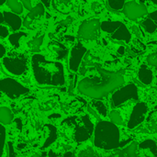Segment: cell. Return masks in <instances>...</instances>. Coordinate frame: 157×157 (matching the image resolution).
Segmentation results:
<instances>
[{
	"label": "cell",
	"instance_id": "9a60e30c",
	"mask_svg": "<svg viewBox=\"0 0 157 157\" xmlns=\"http://www.w3.org/2000/svg\"><path fill=\"white\" fill-rule=\"evenodd\" d=\"M146 32L153 34L157 29V10L150 13L141 23Z\"/></svg>",
	"mask_w": 157,
	"mask_h": 157
},
{
	"label": "cell",
	"instance_id": "ba28073f",
	"mask_svg": "<svg viewBox=\"0 0 157 157\" xmlns=\"http://www.w3.org/2000/svg\"><path fill=\"white\" fill-rule=\"evenodd\" d=\"M4 67L12 75H21L27 70V58L23 54H16L14 56H8L3 60Z\"/></svg>",
	"mask_w": 157,
	"mask_h": 157
},
{
	"label": "cell",
	"instance_id": "5b68a950",
	"mask_svg": "<svg viewBox=\"0 0 157 157\" xmlns=\"http://www.w3.org/2000/svg\"><path fill=\"white\" fill-rule=\"evenodd\" d=\"M101 29L108 33L111 39L125 42H130L132 34L126 25L121 21H103L100 24Z\"/></svg>",
	"mask_w": 157,
	"mask_h": 157
},
{
	"label": "cell",
	"instance_id": "8d00e7d4",
	"mask_svg": "<svg viewBox=\"0 0 157 157\" xmlns=\"http://www.w3.org/2000/svg\"><path fill=\"white\" fill-rule=\"evenodd\" d=\"M23 4V6L28 9V10H30L32 7H31V3H30V0H20Z\"/></svg>",
	"mask_w": 157,
	"mask_h": 157
},
{
	"label": "cell",
	"instance_id": "4fadbf2b",
	"mask_svg": "<svg viewBox=\"0 0 157 157\" xmlns=\"http://www.w3.org/2000/svg\"><path fill=\"white\" fill-rule=\"evenodd\" d=\"M44 16V6L42 3H39L34 8H31L29 10V13L26 16L23 25L29 29H33V26L35 24V21L40 20L41 17Z\"/></svg>",
	"mask_w": 157,
	"mask_h": 157
},
{
	"label": "cell",
	"instance_id": "8fae6325",
	"mask_svg": "<svg viewBox=\"0 0 157 157\" xmlns=\"http://www.w3.org/2000/svg\"><path fill=\"white\" fill-rule=\"evenodd\" d=\"M147 111H148V107L145 103L144 102L137 103L134 106L130 120L128 121V129L133 130L139 125H141L145 120Z\"/></svg>",
	"mask_w": 157,
	"mask_h": 157
},
{
	"label": "cell",
	"instance_id": "7a4b0ae2",
	"mask_svg": "<svg viewBox=\"0 0 157 157\" xmlns=\"http://www.w3.org/2000/svg\"><path fill=\"white\" fill-rule=\"evenodd\" d=\"M34 77L40 85L59 86L65 83L63 65L60 62L47 60L40 54H34L31 58Z\"/></svg>",
	"mask_w": 157,
	"mask_h": 157
},
{
	"label": "cell",
	"instance_id": "2e32d148",
	"mask_svg": "<svg viewBox=\"0 0 157 157\" xmlns=\"http://www.w3.org/2000/svg\"><path fill=\"white\" fill-rule=\"evenodd\" d=\"M4 19L13 30H17L21 27V18L14 12H4Z\"/></svg>",
	"mask_w": 157,
	"mask_h": 157
},
{
	"label": "cell",
	"instance_id": "836d02e7",
	"mask_svg": "<svg viewBox=\"0 0 157 157\" xmlns=\"http://www.w3.org/2000/svg\"><path fill=\"white\" fill-rule=\"evenodd\" d=\"M87 110H88V112H89V113H91L93 116H95V117H96V119H98V121H101V120H100V115H99V114H98V112H97V111H96V110H95V109H94L90 105L87 107Z\"/></svg>",
	"mask_w": 157,
	"mask_h": 157
},
{
	"label": "cell",
	"instance_id": "60d3db41",
	"mask_svg": "<svg viewBox=\"0 0 157 157\" xmlns=\"http://www.w3.org/2000/svg\"><path fill=\"white\" fill-rule=\"evenodd\" d=\"M118 52L121 53V54H124V47H121V48L119 49Z\"/></svg>",
	"mask_w": 157,
	"mask_h": 157
},
{
	"label": "cell",
	"instance_id": "f35d334b",
	"mask_svg": "<svg viewBox=\"0 0 157 157\" xmlns=\"http://www.w3.org/2000/svg\"><path fill=\"white\" fill-rule=\"evenodd\" d=\"M41 3H42L43 6H45L46 7H49V6H50L51 0H41Z\"/></svg>",
	"mask_w": 157,
	"mask_h": 157
},
{
	"label": "cell",
	"instance_id": "5bb4252c",
	"mask_svg": "<svg viewBox=\"0 0 157 157\" xmlns=\"http://www.w3.org/2000/svg\"><path fill=\"white\" fill-rule=\"evenodd\" d=\"M138 151L146 156H157V144L153 140H144L138 146Z\"/></svg>",
	"mask_w": 157,
	"mask_h": 157
},
{
	"label": "cell",
	"instance_id": "e0dca14e",
	"mask_svg": "<svg viewBox=\"0 0 157 157\" xmlns=\"http://www.w3.org/2000/svg\"><path fill=\"white\" fill-rule=\"evenodd\" d=\"M138 78L140 80L141 83H143L145 86H148L150 84H152L153 82V72L151 69H149L145 64H143L140 69H139V73H138Z\"/></svg>",
	"mask_w": 157,
	"mask_h": 157
},
{
	"label": "cell",
	"instance_id": "ffe728a7",
	"mask_svg": "<svg viewBox=\"0 0 157 157\" xmlns=\"http://www.w3.org/2000/svg\"><path fill=\"white\" fill-rule=\"evenodd\" d=\"M90 106L102 117H106L108 115V109L105 106V104L100 101L99 99H95L93 98V100L90 103Z\"/></svg>",
	"mask_w": 157,
	"mask_h": 157
},
{
	"label": "cell",
	"instance_id": "ab89813d",
	"mask_svg": "<svg viewBox=\"0 0 157 157\" xmlns=\"http://www.w3.org/2000/svg\"><path fill=\"white\" fill-rule=\"evenodd\" d=\"M61 117L60 114H52L51 116H49V119H59Z\"/></svg>",
	"mask_w": 157,
	"mask_h": 157
},
{
	"label": "cell",
	"instance_id": "b9f144b4",
	"mask_svg": "<svg viewBox=\"0 0 157 157\" xmlns=\"http://www.w3.org/2000/svg\"><path fill=\"white\" fill-rule=\"evenodd\" d=\"M63 156H74V154L71 153V152H68V153H65V154L63 155Z\"/></svg>",
	"mask_w": 157,
	"mask_h": 157
},
{
	"label": "cell",
	"instance_id": "d4e9b609",
	"mask_svg": "<svg viewBox=\"0 0 157 157\" xmlns=\"http://www.w3.org/2000/svg\"><path fill=\"white\" fill-rule=\"evenodd\" d=\"M6 5L16 14H21L23 12V5L19 0H6Z\"/></svg>",
	"mask_w": 157,
	"mask_h": 157
},
{
	"label": "cell",
	"instance_id": "ac0fdd59",
	"mask_svg": "<svg viewBox=\"0 0 157 157\" xmlns=\"http://www.w3.org/2000/svg\"><path fill=\"white\" fill-rule=\"evenodd\" d=\"M49 48L56 55V57L58 59L65 58L67 53H68V50L63 44H61L59 42H56V41H52L49 44Z\"/></svg>",
	"mask_w": 157,
	"mask_h": 157
},
{
	"label": "cell",
	"instance_id": "603a6c76",
	"mask_svg": "<svg viewBox=\"0 0 157 157\" xmlns=\"http://www.w3.org/2000/svg\"><path fill=\"white\" fill-rule=\"evenodd\" d=\"M147 128L150 132H154L157 131V107H155L147 119Z\"/></svg>",
	"mask_w": 157,
	"mask_h": 157
},
{
	"label": "cell",
	"instance_id": "ee69618b",
	"mask_svg": "<svg viewBox=\"0 0 157 157\" xmlns=\"http://www.w3.org/2000/svg\"><path fill=\"white\" fill-rule=\"evenodd\" d=\"M6 0H0V6H1L4 3H6Z\"/></svg>",
	"mask_w": 157,
	"mask_h": 157
},
{
	"label": "cell",
	"instance_id": "484cf974",
	"mask_svg": "<svg viewBox=\"0 0 157 157\" xmlns=\"http://www.w3.org/2000/svg\"><path fill=\"white\" fill-rule=\"evenodd\" d=\"M125 0H107V6L111 11H120L123 9Z\"/></svg>",
	"mask_w": 157,
	"mask_h": 157
},
{
	"label": "cell",
	"instance_id": "f6af8a7d",
	"mask_svg": "<svg viewBox=\"0 0 157 157\" xmlns=\"http://www.w3.org/2000/svg\"><path fill=\"white\" fill-rule=\"evenodd\" d=\"M152 3H154L155 5H157V0H151Z\"/></svg>",
	"mask_w": 157,
	"mask_h": 157
},
{
	"label": "cell",
	"instance_id": "6da1fadb",
	"mask_svg": "<svg viewBox=\"0 0 157 157\" xmlns=\"http://www.w3.org/2000/svg\"><path fill=\"white\" fill-rule=\"evenodd\" d=\"M97 75L82 79L77 86L78 91L91 98L101 99L124 84V77L121 73L108 71L100 65H96Z\"/></svg>",
	"mask_w": 157,
	"mask_h": 157
},
{
	"label": "cell",
	"instance_id": "44dd1931",
	"mask_svg": "<svg viewBox=\"0 0 157 157\" xmlns=\"http://www.w3.org/2000/svg\"><path fill=\"white\" fill-rule=\"evenodd\" d=\"M13 121V114L11 110L6 107L0 108V123L10 124Z\"/></svg>",
	"mask_w": 157,
	"mask_h": 157
},
{
	"label": "cell",
	"instance_id": "30bf717a",
	"mask_svg": "<svg viewBox=\"0 0 157 157\" xmlns=\"http://www.w3.org/2000/svg\"><path fill=\"white\" fill-rule=\"evenodd\" d=\"M122 10L125 17L131 20H137L141 17H144L148 13L146 6L143 2L136 1H130L125 3Z\"/></svg>",
	"mask_w": 157,
	"mask_h": 157
},
{
	"label": "cell",
	"instance_id": "d6a6232c",
	"mask_svg": "<svg viewBox=\"0 0 157 157\" xmlns=\"http://www.w3.org/2000/svg\"><path fill=\"white\" fill-rule=\"evenodd\" d=\"M6 36H8V29L6 27L0 25V37L1 38H6Z\"/></svg>",
	"mask_w": 157,
	"mask_h": 157
},
{
	"label": "cell",
	"instance_id": "8992f818",
	"mask_svg": "<svg viewBox=\"0 0 157 157\" xmlns=\"http://www.w3.org/2000/svg\"><path fill=\"white\" fill-rule=\"evenodd\" d=\"M138 100L139 99V94H138V88L137 86L130 83L126 85L125 86H122L119 88L117 91H115L111 97V104L113 107L117 108L122 105L123 103L127 102L128 100Z\"/></svg>",
	"mask_w": 157,
	"mask_h": 157
},
{
	"label": "cell",
	"instance_id": "4316f807",
	"mask_svg": "<svg viewBox=\"0 0 157 157\" xmlns=\"http://www.w3.org/2000/svg\"><path fill=\"white\" fill-rule=\"evenodd\" d=\"M26 36H27L26 32H16V33H13L9 36V41L15 48H18L20 39L22 37H26Z\"/></svg>",
	"mask_w": 157,
	"mask_h": 157
},
{
	"label": "cell",
	"instance_id": "3957f363",
	"mask_svg": "<svg viewBox=\"0 0 157 157\" xmlns=\"http://www.w3.org/2000/svg\"><path fill=\"white\" fill-rule=\"evenodd\" d=\"M94 144L101 150H113L121 147L125 143H121V133L117 125L110 121H99L94 131Z\"/></svg>",
	"mask_w": 157,
	"mask_h": 157
},
{
	"label": "cell",
	"instance_id": "cb8c5ba5",
	"mask_svg": "<svg viewBox=\"0 0 157 157\" xmlns=\"http://www.w3.org/2000/svg\"><path fill=\"white\" fill-rule=\"evenodd\" d=\"M43 39H44V35H40L29 40L28 42V48L29 49V51L32 52H38L40 51V47L43 42Z\"/></svg>",
	"mask_w": 157,
	"mask_h": 157
},
{
	"label": "cell",
	"instance_id": "9c48e42d",
	"mask_svg": "<svg viewBox=\"0 0 157 157\" xmlns=\"http://www.w3.org/2000/svg\"><path fill=\"white\" fill-rule=\"evenodd\" d=\"M100 24V21L97 18L83 21L78 29V38L86 40L97 39L99 36V31L101 29Z\"/></svg>",
	"mask_w": 157,
	"mask_h": 157
},
{
	"label": "cell",
	"instance_id": "d6986e66",
	"mask_svg": "<svg viewBox=\"0 0 157 157\" xmlns=\"http://www.w3.org/2000/svg\"><path fill=\"white\" fill-rule=\"evenodd\" d=\"M138 146L139 144L137 142H132L130 145L122 149V151L120 153V156L126 157H134L138 155Z\"/></svg>",
	"mask_w": 157,
	"mask_h": 157
},
{
	"label": "cell",
	"instance_id": "52a82bcc",
	"mask_svg": "<svg viewBox=\"0 0 157 157\" xmlns=\"http://www.w3.org/2000/svg\"><path fill=\"white\" fill-rule=\"evenodd\" d=\"M0 91L6 94L9 98L16 99L29 92V89L11 78L0 80Z\"/></svg>",
	"mask_w": 157,
	"mask_h": 157
},
{
	"label": "cell",
	"instance_id": "7c38bea8",
	"mask_svg": "<svg viewBox=\"0 0 157 157\" xmlns=\"http://www.w3.org/2000/svg\"><path fill=\"white\" fill-rule=\"evenodd\" d=\"M86 52L87 49L80 42L76 43L73 47L70 52V59H69V68L71 71L77 72L79 70L81 63Z\"/></svg>",
	"mask_w": 157,
	"mask_h": 157
},
{
	"label": "cell",
	"instance_id": "f1b7e54d",
	"mask_svg": "<svg viewBox=\"0 0 157 157\" xmlns=\"http://www.w3.org/2000/svg\"><path fill=\"white\" fill-rule=\"evenodd\" d=\"M5 142H6V129L0 123V156L3 155V151H4V147H5Z\"/></svg>",
	"mask_w": 157,
	"mask_h": 157
},
{
	"label": "cell",
	"instance_id": "f546056e",
	"mask_svg": "<svg viewBox=\"0 0 157 157\" xmlns=\"http://www.w3.org/2000/svg\"><path fill=\"white\" fill-rule=\"evenodd\" d=\"M96 155H95V152H94V150L90 147V146H88V147H86V149H84V150H82L79 154H78V156L79 157H91V156H95Z\"/></svg>",
	"mask_w": 157,
	"mask_h": 157
},
{
	"label": "cell",
	"instance_id": "7402d4cb",
	"mask_svg": "<svg viewBox=\"0 0 157 157\" xmlns=\"http://www.w3.org/2000/svg\"><path fill=\"white\" fill-rule=\"evenodd\" d=\"M46 128H47L48 131H49V136H48V138L46 139L45 144H44L43 146H42V149H45V148L49 147L52 143H54V141H55L56 138H57V130H56V128H55L54 126L48 124V125H46Z\"/></svg>",
	"mask_w": 157,
	"mask_h": 157
},
{
	"label": "cell",
	"instance_id": "e575fe53",
	"mask_svg": "<svg viewBox=\"0 0 157 157\" xmlns=\"http://www.w3.org/2000/svg\"><path fill=\"white\" fill-rule=\"evenodd\" d=\"M7 147H8V156H15L16 155V154L14 153V146H13V144H12V143L11 142H9L8 144H7Z\"/></svg>",
	"mask_w": 157,
	"mask_h": 157
},
{
	"label": "cell",
	"instance_id": "277c9868",
	"mask_svg": "<svg viewBox=\"0 0 157 157\" xmlns=\"http://www.w3.org/2000/svg\"><path fill=\"white\" fill-rule=\"evenodd\" d=\"M68 120L72 124L75 125L74 138L76 143H83L91 138L92 134L94 133L95 127L88 115L74 117Z\"/></svg>",
	"mask_w": 157,
	"mask_h": 157
},
{
	"label": "cell",
	"instance_id": "83f0119b",
	"mask_svg": "<svg viewBox=\"0 0 157 157\" xmlns=\"http://www.w3.org/2000/svg\"><path fill=\"white\" fill-rule=\"evenodd\" d=\"M109 119L111 121V122L115 123L116 125H121L123 123V120L122 117L121 116L120 112L117 110H111L109 113Z\"/></svg>",
	"mask_w": 157,
	"mask_h": 157
},
{
	"label": "cell",
	"instance_id": "7bdbcfd3",
	"mask_svg": "<svg viewBox=\"0 0 157 157\" xmlns=\"http://www.w3.org/2000/svg\"><path fill=\"white\" fill-rule=\"evenodd\" d=\"M3 21H5V19H4V15H3L2 13H0V24H1Z\"/></svg>",
	"mask_w": 157,
	"mask_h": 157
},
{
	"label": "cell",
	"instance_id": "d590c367",
	"mask_svg": "<svg viewBox=\"0 0 157 157\" xmlns=\"http://www.w3.org/2000/svg\"><path fill=\"white\" fill-rule=\"evenodd\" d=\"M132 31L134 32V34L138 37V38H142L144 35L141 33V30H140V29L136 26V25H134V26H132Z\"/></svg>",
	"mask_w": 157,
	"mask_h": 157
},
{
	"label": "cell",
	"instance_id": "1f68e13d",
	"mask_svg": "<svg viewBox=\"0 0 157 157\" xmlns=\"http://www.w3.org/2000/svg\"><path fill=\"white\" fill-rule=\"evenodd\" d=\"M91 8L92 10L96 13V14H100L103 11V6L100 3L98 2H93L91 5Z\"/></svg>",
	"mask_w": 157,
	"mask_h": 157
},
{
	"label": "cell",
	"instance_id": "4dcf8cb0",
	"mask_svg": "<svg viewBox=\"0 0 157 157\" xmlns=\"http://www.w3.org/2000/svg\"><path fill=\"white\" fill-rule=\"evenodd\" d=\"M147 63L152 66H157V52H153L147 56Z\"/></svg>",
	"mask_w": 157,
	"mask_h": 157
},
{
	"label": "cell",
	"instance_id": "74e56055",
	"mask_svg": "<svg viewBox=\"0 0 157 157\" xmlns=\"http://www.w3.org/2000/svg\"><path fill=\"white\" fill-rule=\"evenodd\" d=\"M5 53H6V49H5V47H4L2 44H0V58H2V57L5 55Z\"/></svg>",
	"mask_w": 157,
	"mask_h": 157
}]
</instances>
